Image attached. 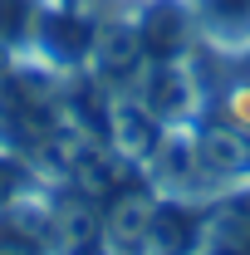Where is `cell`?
I'll return each mask as SVG.
<instances>
[{
  "mask_svg": "<svg viewBox=\"0 0 250 255\" xmlns=\"http://www.w3.org/2000/svg\"><path fill=\"white\" fill-rule=\"evenodd\" d=\"M30 44L44 54V64H54V69H84V64H94V54H98V25L84 20L79 10H69V5H49V0H44Z\"/></svg>",
  "mask_w": 250,
  "mask_h": 255,
  "instance_id": "6da1fadb",
  "label": "cell"
},
{
  "mask_svg": "<svg viewBox=\"0 0 250 255\" xmlns=\"http://www.w3.org/2000/svg\"><path fill=\"white\" fill-rule=\"evenodd\" d=\"M137 30V44L147 59H182L191 44V30H196V10L187 0H147L132 20Z\"/></svg>",
  "mask_w": 250,
  "mask_h": 255,
  "instance_id": "7a4b0ae2",
  "label": "cell"
},
{
  "mask_svg": "<svg viewBox=\"0 0 250 255\" xmlns=\"http://www.w3.org/2000/svg\"><path fill=\"white\" fill-rule=\"evenodd\" d=\"M196 30H206L221 49L250 44V0H191Z\"/></svg>",
  "mask_w": 250,
  "mask_h": 255,
  "instance_id": "3957f363",
  "label": "cell"
},
{
  "mask_svg": "<svg viewBox=\"0 0 250 255\" xmlns=\"http://www.w3.org/2000/svg\"><path fill=\"white\" fill-rule=\"evenodd\" d=\"M39 10L44 0H0V49H25L34 39Z\"/></svg>",
  "mask_w": 250,
  "mask_h": 255,
  "instance_id": "277c9868",
  "label": "cell"
},
{
  "mask_svg": "<svg viewBox=\"0 0 250 255\" xmlns=\"http://www.w3.org/2000/svg\"><path fill=\"white\" fill-rule=\"evenodd\" d=\"M216 123L231 128V132H241V137H250V84L231 89V94L216 103Z\"/></svg>",
  "mask_w": 250,
  "mask_h": 255,
  "instance_id": "5b68a950",
  "label": "cell"
}]
</instances>
